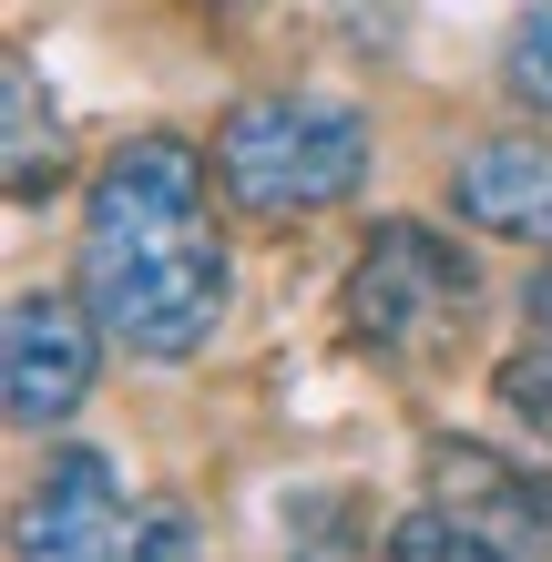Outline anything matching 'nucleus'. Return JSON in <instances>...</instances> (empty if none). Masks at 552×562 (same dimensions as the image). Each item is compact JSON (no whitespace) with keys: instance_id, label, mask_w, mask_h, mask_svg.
<instances>
[{"instance_id":"obj_1","label":"nucleus","mask_w":552,"mask_h":562,"mask_svg":"<svg viewBox=\"0 0 552 562\" xmlns=\"http://www.w3.org/2000/svg\"><path fill=\"white\" fill-rule=\"evenodd\" d=\"M82 296L123 358H194L225 327L236 256H225L205 154L184 134H134L82 184Z\"/></svg>"},{"instance_id":"obj_2","label":"nucleus","mask_w":552,"mask_h":562,"mask_svg":"<svg viewBox=\"0 0 552 562\" xmlns=\"http://www.w3.org/2000/svg\"><path fill=\"white\" fill-rule=\"evenodd\" d=\"M215 184L246 225L328 215L369 184V123L328 92H256L215 123Z\"/></svg>"},{"instance_id":"obj_3","label":"nucleus","mask_w":552,"mask_h":562,"mask_svg":"<svg viewBox=\"0 0 552 562\" xmlns=\"http://www.w3.org/2000/svg\"><path fill=\"white\" fill-rule=\"evenodd\" d=\"M21 562H194V512L134 502V481L103 450H52L42 491L21 502Z\"/></svg>"},{"instance_id":"obj_4","label":"nucleus","mask_w":552,"mask_h":562,"mask_svg":"<svg viewBox=\"0 0 552 562\" xmlns=\"http://www.w3.org/2000/svg\"><path fill=\"white\" fill-rule=\"evenodd\" d=\"M471 296H481V277L440 225L388 215L369 236V256L348 267V327L369 348H388V358H430V348H450L471 327Z\"/></svg>"},{"instance_id":"obj_5","label":"nucleus","mask_w":552,"mask_h":562,"mask_svg":"<svg viewBox=\"0 0 552 562\" xmlns=\"http://www.w3.org/2000/svg\"><path fill=\"white\" fill-rule=\"evenodd\" d=\"M92 369H103V317L92 296H52V286H21L11 317H0V389H11V419L21 429H61L92 400Z\"/></svg>"},{"instance_id":"obj_6","label":"nucleus","mask_w":552,"mask_h":562,"mask_svg":"<svg viewBox=\"0 0 552 562\" xmlns=\"http://www.w3.org/2000/svg\"><path fill=\"white\" fill-rule=\"evenodd\" d=\"M430 481L502 552H552V471H511V460L471 450V440H430Z\"/></svg>"},{"instance_id":"obj_7","label":"nucleus","mask_w":552,"mask_h":562,"mask_svg":"<svg viewBox=\"0 0 552 562\" xmlns=\"http://www.w3.org/2000/svg\"><path fill=\"white\" fill-rule=\"evenodd\" d=\"M450 205H461V225H481V236H511V246H552V144H471L461 164H450Z\"/></svg>"},{"instance_id":"obj_8","label":"nucleus","mask_w":552,"mask_h":562,"mask_svg":"<svg viewBox=\"0 0 552 562\" xmlns=\"http://www.w3.org/2000/svg\"><path fill=\"white\" fill-rule=\"evenodd\" d=\"M379 562H522V552H502L481 521H461L450 502H419V512H399L379 532Z\"/></svg>"},{"instance_id":"obj_9","label":"nucleus","mask_w":552,"mask_h":562,"mask_svg":"<svg viewBox=\"0 0 552 562\" xmlns=\"http://www.w3.org/2000/svg\"><path fill=\"white\" fill-rule=\"evenodd\" d=\"M52 175H61V123L42 103V72L11 61V194H21V205H42Z\"/></svg>"},{"instance_id":"obj_10","label":"nucleus","mask_w":552,"mask_h":562,"mask_svg":"<svg viewBox=\"0 0 552 562\" xmlns=\"http://www.w3.org/2000/svg\"><path fill=\"white\" fill-rule=\"evenodd\" d=\"M522 317H532V348H522V358H502V400L552 440V267L522 286Z\"/></svg>"},{"instance_id":"obj_11","label":"nucleus","mask_w":552,"mask_h":562,"mask_svg":"<svg viewBox=\"0 0 552 562\" xmlns=\"http://www.w3.org/2000/svg\"><path fill=\"white\" fill-rule=\"evenodd\" d=\"M502 82L522 92L532 113H552V0L511 21V42H502Z\"/></svg>"}]
</instances>
